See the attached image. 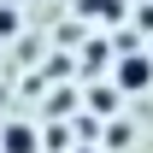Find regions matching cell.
<instances>
[{
    "mask_svg": "<svg viewBox=\"0 0 153 153\" xmlns=\"http://www.w3.org/2000/svg\"><path fill=\"white\" fill-rule=\"evenodd\" d=\"M112 88H118V94H147V88H153V59L147 53H124L112 65Z\"/></svg>",
    "mask_w": 153,
    "mask_h": 153,
    "instance_id": "cell-1",
    "label": "cell"
},
{
    "mask_svg": "<svg viewBox=\"0 0 153 153\" xmlns=\"http://www.w3.org/2000/svg\"><path fill=\"white\" fill-rule=\"evenodd\" d=\"M0 153H41V130L30 118H6L0 124Z\"/></svg>",
    "mask_w": 153,
    "mask_h": 153,
    "instance_id": "cell-2",
    "label": "cell"
},
{
    "mask_svg": "<svg viewBox=\"0 0 153 153\" xmlns=\"http://www.w3.org/2000/svg\"><path fill=\"white\" fill-rule=\"evenodd\" d=\"M82 18H94V24H124V18H130V0H82Z\"/></svg>",
    "mask_w": 153,
    "mask_h": 153,
    "instance_id": "cell-3",
    "label": "cell"
},
{
    "mask_svg": "<svg viewBox=\"0 0 153 153\" xmlns=\"http://www.w3.org/2000/svg\"><path fill=\"white\" fill-rule=\"evenodd\" d=\"M118 100H124V94H118L112 82H100V88H88V118H94V124H100V118H106V112H118Z\"/></svg>",
    "mask_w": 153,
    "mask_h": 153,
    "instance_id": "cell-4",
    "label": "cell"
},
{
    "mask_svg": "<svg viewBox=\"0 0 153 153\" xmlns=\"http://www.w3.org/2000/svg\"><path fill=\"white\" fill-rule=\"evenodd\" d=\"M12 30H18V12H12V6H0V36H12Z\"/></svg>",
    "mask_w": 153,
    "mask_h": 153,
    "instance_id": "cell-5",
    "label": "cell"
},
{
    "mask_svg": "<svg viewBox=\"0 0 153 153\" xmlns=\"http://www.w3.org/2000/svg\"><path fill=\"white\" fill-rule=\"evenodd\" d=\"M65 153H100V147H94V141H88V147H65Z\"/></svg>",
    "mask_w": 153,
    "mask_h": 153,
    "instance_id": "cell-6",
    "label": "cell"
}]
</instances>
